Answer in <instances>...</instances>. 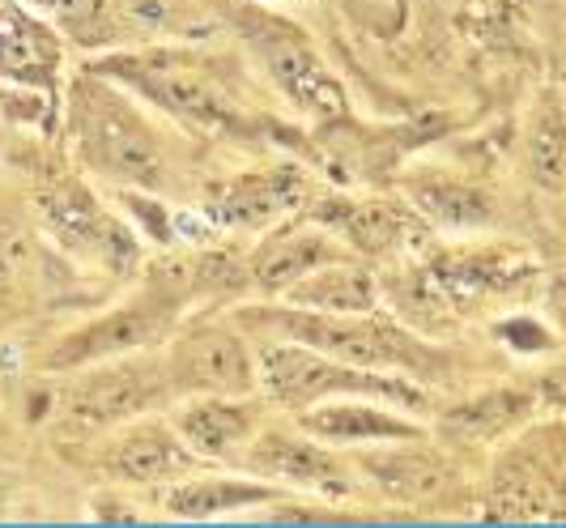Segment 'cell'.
Returning a JSON list of instances; mask_svg holds the SVG:
<instances>
[{
    "instance_id": "obj_1",
    "label": "cell",
    "mask_w": 566,
    "mask_h": 528,
    "mask_svg": "<svg viewBox=\"0 0 566 528\" xmlns=\"http://www.w3.org/2000/svg\"><path fill=\"white\" fill-rule=\"evenodd\" d=\"M64 133L73 158L94 179H107L133 193H163L170 184L167 145L145 120L137 99L119 82L85 69L64 94Z\"/></svg>"
},
{
    "instance_id": "obj_2",
    "label": "cell",
    "mask_w": 566,
    "mask_h": 528,
    "mask_svg": "<svg viewBox=\"0 0 566 528\" xmlns=\"http://www.w3.org/2000/svg\"><path fill=\"white\" fill-rule=\"evenodd\" d=\"M239 329H269L277 337H290L298 345H312L319 354L363 371H397V375H434V366L443 362L439 350L422 345L418 337L400 333L397 324L375 320L370 311H307V307H290V311H269V307H243L234 311Z\"/></svg>"
},
{
    "instance_id": "obj_3",
    "label": "cell",
    "mask_w": 566,
    "mask_h": 528,
    "mask_svg": "<svg viewBox=\"0 0 566 528\" xmlns=\"http://www.w3.org/2000/svg\"><path fill=\"white\" fill-rule=\"evenodd\" d=\"M94 69L188 128H200V133H239L243 128V107L188 52H163V48L119 52V56L98 60Z\"/></svg>"
},
{
    "instance_id": "obj_4",
    "label": "cell",
    "mask_w": 566,
    "mask_h": 528,
    "mask_svg": "<svg viewBox=\"0 0 566 528\" xmlns=\"http://www.w3.org/2000/svg\"><path fill=\"white\" fill-rule=\"evenodd\" d=\"M170 401L167 366L163 359H145V350L82 366L77 380H69L52 396V422L69 439H98L133 417L158 410Z\"/></svg>"
},
{
    "instance_id": "obj_5",
    "label": "cell",
    "mask_w": 566,
    "mask_h": 528,
    "mask_svg": "<svg viewBox=\"0 0 566 528\" xmlns=\"http://www.w3.org/2000/svg\"><path fill=\"white\" fill-rule=\"evenodd\" d=\"M255 375L277 405L298 410V414L328 396H375V401H392V405H409V410L426 405L422 389H413L405 375L363 371V366L328 359L298 341H264V350L255 354Z\"/></svg>"
},
{
    "instance_id": "obj_6",
    "label": "cell",
    "mask_w": 566,
    "mask_h": 528,
    "mask_svg": "<svg viewBox=\"0 0 566 528\" xmlns=\"http://www.w3.org/2000/svg\"><path fill=\"white\" fill-rule=\"evenodd\" d=\"M34 205H39L43 230L56 239L60 251L82 260L85 269L124 278L142 265L137 230L115 209H107L77 175H48L34 193Z\"/></svg>"
},
{
    "instance_id": "obj_7",
    "label": "cell",
    "mask_w": 566,
    "mask_h": 528,
    "mask_svg": "<svg viewBox=\"0 0 566 528\" xmlns=\"http://www.w3.org/2000/svg\"><path fill=\"white\" fill-rule=\"evenodd\" d=\"M179 299L163 290L158 281H149L137 299L112 307L94 320L77 324L73 333H64L52 341V350L43 354V371L48 375H69V371H82V366H94V362L107 359H124V354H137V350H149L158 345L163 337H170L175 329V315H179Z\"/></svg>"
},
{
    "instance_id": "obj_8",
    "label": "cell",
    "mask_w": 566,
    "mask_h": 528,
    "mask_svg": "<svg viewBox=\"0 0 566 528\" xmlns=\"http://www.w3.org/2000/svg\"><path fill=\"white\" fill-rule=\"evenodd\" d=\"M170 396H248L255 392V359L234 320L200 315L184 329H170L163 354Z\"/></svg>"
},
{
    "instance_id": "obj_9",
    "label": "cell",
    "mask_w": 566,
    "mask_h": 528,
    "mask_svg": "<svg viewBox=\"0 0 566 528\" xmlns=\"http://www.w3.org/2000/svg\"><path fill=\"white\" fill-rule=\"evenodd\" d=\"M98 465L107 477L128 482V486H170L179 477L200 473L205 460L179 439L170 417L142 414L107 431V444L98 447Z\"/></svg>"
},
{
    "instance_id": "obj_10",
    "label": "cell",
    "mask_w": 566,
    "mask_h": 528,
    "mask_svg": "<svg viewBox=\"0 0 566 528\" xmlns=\"http://www.w3.org/2000/svg\"><path fill=\"white\" fill-rule=\"evenodd\" d=\"M248 39L255 43V52L264 60L269 77L282 85L285 99L294 107H303L307 115H340L345 112V90L340 82L328 73V64L319 60L307 34H298L285 22H273V18H255Z\"/></svg>"
},
{
    "instance_id": "obj_11",
    "label": "cell",
    "mask_w": 566,
    "mask_h": 528,
    "mask_svg": "<svg viewBox=\"0 0 566 528\" xmlns=\"http://www.w3.org/2000/svg\"><path fill=\"white\" fill-rule=\"evenodd\" d=\"M64 73V34L27 0H0V82L56 103Z\"/></svg>"
},
{
    "instance_id": "obj_12",
    "label": "cell",
    "mask_w": 566,
    "mask_h": 528,
    "mask_svg": "<svg viewBox=\"0 0 566 528\" xmlns=\"http://www.w3.org/2000/svg\"><path fill=\"white\" fill-rule=\"evenodd\" d=\"M260 482H282L294 490H315V495H333L345 499L354 490L349 473L340 465L333 452H324L312 439H298V435H282V431H255V439L243 447L239 456Z\"/></svg>"
},
{
    "instance_id": "obj_13",
    "label": "cell",
    "mask_w": 566,
    "mask_h": 528,
    "mask_svg": "<svg viewBox=\"0 0 566 528\" xmlns=\"http://www.w3.org/2000/svg\"><path fill=\"white\" fill-rule=\"evenodd\" d=\"M179 439L197 452L200 460H239L243 447L260 431V405L248 396H184V405L170 414Z\"/></svg>"
},
{
    "instance_id": "obj_14",
    "label": "cell",
    "mask_w": 566,
    "mask_h": 528,
    "mask_svg": "<svg viewBox=\"0 0 566 528\" xmlns=\"http://www.w3.org/2000/svg\"><path fill=\"white\" fill-rule=\"evenodd\" d=\"M303 193H307V179L298 170H255L218 188L213 200L205 205V214L218 226L255 230V226H269L277 214H290L303 200Z\"/></svg>"
},
{
    "instance_id": "obj_15",
    "label": "cell",
    "mask_w": 566,
    "mask_h": 528,
    "mask_svg": "<svg viewBox=\"0 0 566 528\" xmlns=\"http://www.w3.org/2000/svg\"><path fill=\"white\" fill-rule=\"evenodd\" d=\"M282 499L277 486L269 482H243V477H179L170 482L163 507L179 520H213L239 507H255V503Z\"/></svg>"
},
{
    "instance_id": "obj_16",
    "label": "cell",
    "mask_w": 566,
    "mask_h": 528,
    "mask_svg": "<svg viewBox=\"0 0 566 528\" xmlns=\"http://www.w3.org/2000/svg\"><path fill=\"white\" fill-rule=\"evenodd\" d=\"M324 260H337V248L319 230H282L252 256L248 278L260 290H290L298 278H307Z\"/></svg>"
},
{
    "instance_id": "obj_17",
    "label": "cell",
    "mask_w": 566,
    "mask_h": 528,
    "mask_svg": "<svg viewBox=\"0 0 566 528\" xmlns=\"http://www.w3.org/2000/svg\"><path fill=\"white\" fill-rule=\"evenodd\" d=\"M367 473L400 503H443L448 490L455 486L452 469L439 456L413 452V447H397V452L370 456Z\"/></svg>"
},
{
    "instance_id": "obj_18",
    "label": "cell",
    "mask_w": 566,
    "mask_h": 528,
    "mask_svg": "<svg viewBox=\"0 0 566 528\" xmlns=\"http://www.w3.org/2000/svg\"><path fill=\"white\" fill-rule=\"evenodd\" d=\"M528 414H533V396L528 392L494 389L448 410L439 426H443L448 439H460V444H490V439H503L507 431H515Z\"/></svg>"
},
{
    "instance_id": "obj_19",
    "label": "cell",
    "mask_w": 566,
    "mask_h": 528,
    "mask_svg": "<svg viewBox=\"0 0 566 528\" xmlns=\"http://www.w3.org/2000/svg\"><path fill=\"white\" fill-rule=\"evenodd\" d=\"M303 431H312L315 439H333V444H375V439H418L422 431L413 422L397 414H384L375 405H324V410H303Z\"/></svg>"
},
{
    "instance_id": "obj_20",
    "label": "cell",
    "mask_w": 566,
    "mask_h": 528,
    "mask_svg": "<svg viewBox=\"0 0 566 528\" xmlns=\"http://www.w3.org/2000/svg\"><path fill=\"white\" fill-rule=\"evenodd\" d=\"M290 307L307 311H370L375 307V281L367 269L345 265V260H324L307 278H298L285 290Z\"/></svg>"
},
{
    "instance_id": "obj_21",
    "label": "cell",
    "mask_w": 566,
    "mask_h": 528,
    "mask_svg": "<svg viewBox=\"0 0 566 528\" xmlns=\"http://www.w3.org/2000/svg\"><path fill=\"white\" fill-rule=\"evenodd\" d=\"M494 507L503 516L533 520V516H558L554 507H566V499L558 490V477L545 469V460H533L528 452H520V456H511L507 465H499Z\"/></svg>"
},
{
    "instance_id": "obj_22",
    "label": "cell",
    "mask_w": 566,
    "mask_h": 528,
    "mask_svg": "<svg viewBox=\"0 0 566 528\" xmlns=\"http://www.w3.org/2000/svg\"><path fill=\"white\" fill-rule=\"evenodd\" d=\"M34 13H43L52 27L82 43V48H107L128 34V18L119 13L115 0H27Z\"/></svg>"
},
{
    "instance_id": "obj_23",
    "label": "cell",
    "mask_w": 566,
    "mask_h": 528,
    "mask_svg": "<svg viewBox=\"0 0 566 528\" xmlns=\"http://www.w3.org/2000/svg\"><path fill=\"white\" fill-rule=\"evenodd\" d=\"M333 222L340 226V235L363 251H388L405 244V235L413 230V218L397 209V205H384V200H363V205H345L333 209Z\"/></svg>"
},
{
    "instance_id": "obj_24",
    "label": "cell",
    "mask_w": 566,
    "mask_h": 528,
    "mask_svg": "<svg viewBox=\"0 0 566 528\" xmlns=\"http://www.w3.org/2000/svg\"><path fill=\"white\" fill-rule=\"evenodd\" d=\"M413 205L422 209L430 222L439 226H485L490 222V200L469 184L455 179H418L409 184Z\"/></svg>"
},
{
    "instance_id": "obj_25",
    "label": "cell",
    "mask_w": 566,
    "mask_h": 528,
    "mask_svg": "<svg viewBox=\"0 0 566 528\" xmlns=\"http://www.w3.org/2000/svg\"><path fill=\"white\" fill-rule=\"evenodd\" d=\"M30 278V239L13 226H0V315L13 311Z\"/></svg>"
},
{
    "instance_id": "obj_26",
    "label": "cell",
    "mask_w": 566,
    "mask_h": 528,
    "mask_svg": "<svg viewBox=\"0 0 566 528\" xmlns=\"http://www.w3.org/2000/svg\"><path fill=\"white\" fill-rule=\"evenodd\" d=\"M533 170L545 184H563L566 175V120L558 112H545L533 137Z\"/></svg>"
},
{
    "instance_id": "obj_27",
    "label": "cell",
    "mask_w": 566,
    "mask_h": 528,
    "mask_svg": "<svg viewBox=\"0 0 566 528\" xmlns=\"http://www.w3.org/2000/svg\"><path fill=\"white\" fill-rule=\"evenodd\" d=\"M541 396H545L554 410H566V359L554 362V366L541 375Z\"/></svg>"
},
{
    "instance_id": "obj_28",
    "label": "cell",
    "mask_w": 566,
    "mask_h": 528,
    "mask_svg": "<svg viewBox=\"0 0 566 528\" xmlns=\"http://www.w3.org/2000/svg\"><path fill=\"white\" fill-rule=\"evenodd\" d=\"M549 307H554V315L563 320V329H566V269L554 278V286H549Z\"/></svg>"
}]
</instances>
